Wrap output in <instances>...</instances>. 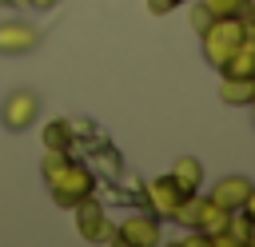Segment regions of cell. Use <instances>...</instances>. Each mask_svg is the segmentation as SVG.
Here are the masks:
<instances>
[{
  "mask_svg": "<svg viewBox=\"0 0 255 247\" xmlns=\"http://www.w3.org/2000/svg\"><path fill=\"white\" fill-rule=\"evenodd\" d=\"M247 40V24L243 16H215L203 32H199V48H203V60L219 72L227 64V56Z\"/></svg>",
  "mask_w": 255,
  "mask_h": 247,
  "instance_id": "1",
  "label": "cell"
},
{
  "mask_svg": "<svg viewBox=\"0 0 255 247\" xmlns=\"http://www.w3.org/2000/svg\"><path fill=\"white\" fill-rule=\"evenodd\" d=\"M48 187H52V203H56V207H76L80 199L96 195V171H92L88 163L68 159V167H64Z\"/></svg>",
  "mask_w": 255,
  "mask_h": 247,
  "instance_id": "2",
  "label": "cell"
},
{
  "mask_svg": "<svg viewBox=\"0 0 255 247\" xmlns=\"http://www.w3.org/2000/svg\"><path fill=\"white\" fill-rule=\"evenodd\" d=\"M72 211H76V231L84 243H116V223L104 215V203L96 195L80 199Z\"/></svg>",
  "mask_w": 255,
  "mask_h": 247,
  "instance_id": "3",
  "label": "cell"
},
{
  "mask_svg": "<svg viewBox=\"0 0 255 247\" xmlns=\"http://www.w3.org/2000/svg\"><path fill=\"white\" fill-rule=\"evenodd\" d=\"M163 219H155L151 211H135V215H124L116 223V243H131V247H155L163 239Z\"/></svg>",
  "mask_w": 255,
  "mask_h": 247,
  "instance_id": "4",
  "label": "cell"
},
{
  "mask_svg": "<svg viewBox=\"0 0 255 247\" xmlns=\"http://www.w3.org/2000/svg\"><path fill=\"white\" fill-rule=\"evenodd\" d=\"M36 116H40V96L28 92V88L12 92V96L0 104V124H4L8 131H28V127L36 124Z\"/></svg>",
  "mask_w": 255,
  "mask_h": 247,
  "instance_id": "5",
  "label": "cell"
},
{
  "mask_svg": "<svg viewBox=\"0 0 255 247\" xmlns=\"http://www.w3.org/2000/svg\"><path fill=\"white\" fill-rule=\"evenodd\" d=\"M139 199H143V207H147L155 219H171L175 207H179V199H183V191L175 187L171 175H159V179H147V183L139 187Z\"/></svg>",
  "mask_w": 255,
  "mask_h": 247,
  "instance_id": "6",
  "label": "cell"
},
{
  "mask_svg": "<svg viewBox=\"0 0 255 247\" xmlns=\"http://www.w3.org/2000/svg\"><path fill=\"white\" fill-rule=\"evenodd\" d=\"M40 48V28L28 20H0V56H28Z\"/></svg>",
  "mask_w": 255,
  "mask_h": 247,
  "instance_id": "7",
  "label": "cell"
},
{
  "mask_svg": "<svg viewBox=\"0 0 255 247\" xmlns=\"http://www.w3.org/2000/svg\"><path fill=\"white\" fill-rule=\"evenodd\" d=\"M251 187H255V183H251L247 175H223V179H215V183H211L207 199H215V203H219V207H227V211H239Z\"/></svg>",
  "mask_w": 255,
  "mask_h": 247,
  "instance_id": "8",
  "label": "cell"
},
{
  "mask_svg": "<svg viewBox=\"0 0 255 247\" xmlns=\"http://www.w3.org/2000/svg\"><path fill=\"white\" fill-rule=\"evenodd\" d=\"M167 175L175 179V187H179L183 195L203 191V163H199L195 155H179V159H175V167H171Z\"/></svg>",
  "mask_w": 255,
  "mask_h": 247,
  "instance_id": "9",
  "label": "cell"
},
{
  "mask_svg": "<svg viewBox=\"0 0 255 247\" xmlns=\"http://www.w3.org/2000/svg\"><path fill=\"white\" fill-rule=\"evenodd\" d=\"M219 76H235V80H255V40L247 36L231 56H227V64L219 68Z\"/></svg>",
  "mask_w": 255,
  "mask_h": 247,
  "instance_id": "10",
  "label": "cell"
},
{
  "mask_svg": "<svg viewBox=\"0 0 255 247\" xmlns=\"http://www.w3.org/2000/svg\"><path fill=\"white\" fill-rule=\"evenodd\" d=\"M251 92H255V80L219 76V100H223L227 108H251Z\"/></svg>",
  "mask_w": 255,
  "mask_h": 247,
  "instance_id": "11",
  "label": "cell"
},
{
  "mask_svg": "<svg viewBox=\"0 0 255 247\" xmlns=\"http://www.w3.org/2000/svg\"><path fill=\"white\" fill-rule=\"evenodd\" d=\"M227 219H231V211H227V207H219L215 199H207V195H203L199 215H195V227L207 235V243H211V235H215V231H223V227H227Z\"/></svg>",
  "mask_w": 255,
  "mask_h": 247,
  "instance_id": "12",
  "label": "cell"
},
{
  "mask_svg": "<svg viewBox=\"0 0 255 247\" xmlns=\"http://www.w3.org/2000/svg\"><path fill=\"white\" fill-rule=\"evenodd\" d=\"M40 139H44V151H72V124L68 120H48L44 124V131H40Z\"/></svg>",
  "mask_w": 255,
  "mask_h": 247,
  "instance_id": "13",
  "label": "cell"
},
{
  "mask_svg": "<svg viewBox=\"0 0 255 247\" xmlns=\"http://www.w3.org/2000/svg\"><path fill=\"white\" fill-rule=\"evenodd\" d=\"M199 4H203L211 16H243L255 0H199Z\"/></svg>",
  "mask_w": 255,
  "mask_h": 247,
  "instance_id": "14",
  "label": "cell"
},
{
  "mask_svg": "<svg viewBox=\"0 0 255 247\" xmlns=\"http://www.w3.org/2000/svg\"><path fill=\"white\" fill-rule=\"evenodd\" d=\"M68 159H72L68 151H44V159H40V175H44V183H52V179L68 167Z\"/></svg>",
  "mask_w": 255,
  "mask_h": 247,
  "instance_id": "15",
  "label": "cell"
},
{
  "mask_svg": "<svg viewBox=\"0 0 255 247\" xmlns=\"http://www.w3.org/2000/svg\"><path fill=\"white\" fill-rule=\"evenodd\" d=\"M211 20H215V16H211V12H207V8H203V4L195 0V4H191V32L199 36V32H203V28L211 24Z\"/></svg>",
  "mask_w": 255,
  "mask_h": 247,
  "instance_id": "16",
  "label": "cell"
},
{
  "mask_svg": "<svg viewBox=\"0 0 255 247\" xmlns=\"http://www.w3.org/2000/svg\"><path fill=\"white\" fill-rule=\"evenodd\" d=\"M175 8H179L175 0H147V12H151V16H167V12H175Z\"/></svg>",
  "mask_w": 255,
  "mask_h": 247,
  "instance_id": "17",
  "label": "cell"
},
{
  "mask_svg": "<svg viewBox=\"0 0 255 247\" xmlns=\"http://www.w3.org/2000/svg\"><path fill=\"white\" fill-rule=\"evenodd\" d=\"M203 243H207V235H203L199 227H191V231H187V235L179 239V247H203Z\"/></svg>",
  "mask_w": 255,
  "mask_h": 247,
  "instance_id": "18",
  "label": "cell"
},
{
  "mask_svg": "<svg viewBox=\"0 0 255 247\" xmlns=\"http://www.w3.org/2000/svg\"><path fill=\"white\" fill-rule=\"evenodd\" d=\"M239 215H247V219H255V187L247 191V199H243V207H239Z\"/></svg>",
  "mask_w": 255,
  "mask_h": 247,
  "instance_id": "19",
  "label": "cell"
},
{
  "mask_svg": "<svg viewBox=\"0 0 255 247\" xmlns=\"http://www.w3.org/2000/svg\"><path fill=\"white\" fill-rule=\"evenodd\" d=\"M24 8H36V12H48V8H56L60 0H20Z\"/></svg>",
  "mask_w": 255,
  "mask_h": 247,
  "instance_id": "20",
  "label": "cell"
},
{
  "mask_svg": "<svg viewBox=\"0 0 255 247\" xmlns=\"http://www.w3.org/2000/svg\"><path fill=\"white\" fill-rule=\"evenodd\" d=\"M243 24H247V28H255V4H251V8L243 12Z\"/></svg>",
  "mask_w": 255,
  "mask_h": 247,
  "instance_id": "21",
  "label": "cell"
},
{
  "mask_svg": "<svg viewBox=\"0 0 255 247\" xmlns=\"http://www.w3.org/2000/svg\"><path fill=\"white\" fill-rule=\"evenodd\" d=\"M247 247H255V219H251V227H247Z\"/></svg>",
  "mask_w": 255,
  "mask_h": 247,
  "instance_id": "22",
  "label": "cell"
},
{
  "mask_svg": "<svg viewBox=\"0 0 255 247\" xmlns=\"http://www.w3.org/2000/svg\"><path fill=\"white\" fill-rule=\"evenodd\" d=\"M0 4H8V8H20V0H0Z\"/></svg>",
  "mask_w": 255,
  "mask_h": 247,
  "instance_id": "23",
  "label": "cell"
},
{
  "mask_svg": "<svg viewBox=\"0 0 255 247\" xmlns=\"http://www.w3.org/2000/svg\"><path fill=\"white\" fill-rule=\"evenodd\" d=\"M247 36H251V40H255V28H247Z\"/></svg>",
  "mask_w": 255,
  "mask_h": 247,
  "instance_id": "24",
  "label": "cell"
},
{
  "mask_svg": "<svg viewBox=\"0 0 255 247\" xmlns=\"http://www.w3.org/2000/svg\"><path fill=\"white\" fill-rule=\"evenodd\" d=\"M251 108H255V92H251Z\"/></svg>",
  "mask_w": 255,
  "mask_h": 247,
  "instance_id": "25",
  "label": "cell"
},
{
  "mask_svg": "<svg viewBox=\"0 0 255 247\" xmlns=\"http://www.w3.org/2000/svg\"><path fill=\"white\" fill-rule=\"evenodd\" d=\"M175 4H187V0H175Z\"/></svg>",
  "mask_w": 255,
  "mask_h": 247,
  "instance_id": "26",
  "label": "cell"
}]
</instances>
